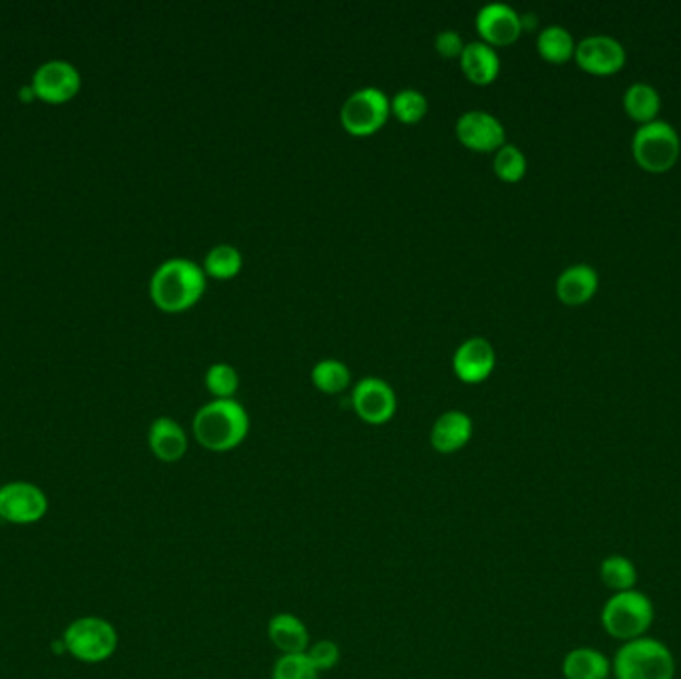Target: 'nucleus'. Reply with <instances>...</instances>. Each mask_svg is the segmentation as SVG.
<instances>
[{
    "label": "nucleus",
    "instance_id": "obj_1",
    "mask_svg": "<svg viewBox=\"0 0 681 679\" xmlns=\"http://www.w3.org/2000/svg\"><path fill=\"white\" fill-rule=\"evenodd\" d=\"M191 429L203 448L227 453L246 441L249 415L234 398H215L196 412Z\"/></svg>",
    "mask_w": 681,
    "mask_h": 679
},
{
    "label": "nucleus",
    "instance_id": "obj_2",
    "mask_svg": "<svg viewBox=\"0 0 681 679\" xmlns=\"http://www.w3.org/2000/svg\"><path fill=\"white\" fill-rule=\"evenodd\" d=\"M206 292V273L196 261L174 258L153 271L150 295L153 304L168 313H177L198 304Z\"/></svg>",
    "mask_w": 681,
    "mask_h": 679
},
{
    "label": "nucleus",
    "instance_id": "obj_3",
    "mask_svg": "<svg viewBox=\"0 0 681 679\" xmlns=\"http://www.w3.org/2000/svg\"><path fill=\"white\" fill-rule=\"evenodd\" d=\"M656 621V606L640 588L616 592L599 609V624L611 640L626 644L649 635Z\"/></svg>",
    "mask_w": 681,
    "mask_h": 679
},
{
    "label": "nucleus",
    "instance_id": "obj_4",
    "mask_svg": "<svg viewBox=\"0 0 681 679\" xmlns=\"http://www.w3.org/2000/svg\"><path fill=\"white\" fill-rule=\"evenodd\" d=\"M676 657L670 645L654 635L620 644L611 657V678L676 679Z\"/></svg>",
    "mask_w": 681,
    "mask_h": 679
},
{
    "label": "nucleus",
    "instance_id": "obj_5",
    "mask_svg": "<svg viewBox=\"0 0 681 679\" xmlns=\"http://www.w3.org/2000/svg\"><path fill=\"white\" fill-rule=\"evenodd\" d=\"M117 632L114 624L100 616H83L69 624L62 644L74 659L83 664H102L116 654Z\"/></svg>",
    "mask_w": 681,
    "mask_h": 679
},
{
    "label": "nucleus",
    "instance_id": "obj_6",
    "mask_svg": "<svg viewBox=\"0 0 681 679\" xmlns=\"http://www.w3.org/2000/svg\"><path fill=\"white\" fill-rule=\"evenodd\" d=\"M632 153L640 168L652 174H664L680 160L681 140L670 122L654 120L635 129Z\"/></svg>",
    "mask_w": 681,
    "mask_h": 679
},
{
    "label": "nucleus",
    "instance_id": "obj_7",
    "mask_svg": "<svg viewBox=\"0 0 681 679\" xmlns=\"http://www.w3.org/2000/svg\"><path fill=\"white\" fill-rule=\"evenodd\" d=\"M48 513L47 492L33 482L14 481L0 486V518L14 527H30Z\"/></svg>",
    "mask_w": 681,
    "mask_h": 679
},
{
    "label": "nucleus",
    "instance_id": "obj_8",
    "mask_svg": "<svg viewBox=\"0 0 681 679\" xmlns=\"http://www.w3.org/2000/svg\"><path fill=\"white\" fill-rule=\"evenodd\" d=\"M388 116V98L383 90L367 86L352 92L340 108V122L355 136L373 134Z\"/></svg>",
    "mask_w": 681,
    "mask_h": 679
},
{
    "label": "nucleus",
    "instance_id": "obj_9",
    "mask_svg": "<svg viewBox=\"0 0 681 679\" xmlns=\"http://www.w3.org/2000/svg\"><path fill=\"white\" fill-rule=\"evenodd\" d=\"M33 90L38 100L48 104L71 102L81 92L83 78L78 69L66 60H48L33 76Z\"/></svg>",
    "mask_w": 681,
    "mask_h": 679
},
{
    "label": "nucleus",
    "instance_id": "obj_10",
    "mask_svg": "<svg viewBox=\"0 0 681 679\" xmlns=\"http://www.w3.org/2000/svg\"><path fill=\"white\" fill-rule=\"evenodd\" d=\"M575 62L582 71L596 76H610L623 69L626 48L614 36L592 35L575 45Z\"/></svg>",
    "mask_w": 681,
    "mask_h": 679
},
{
    "label": "nucleus",
    "instance_id": "obj_11",
    "mask_svg": "<svg viewBox=\"0 0 681 679\" xmlns=\"http://www.w3.org/2000/svg\"><path fill=\"white\" fill-rule=\"evenodd\" d=\"M351 405L355 412L369 424L391 421L397 410V397L388 383L376 376H364L352 388Z\"/></svg>",
    "mask_w": 681,
    "mask_h": 679
},
{
    "label": "nucleus",
    "instance_id": "obj_12",
    "mask_svg": "<svg viewBox=\"0 0 681 679\" xmlns=\"http://www.w3.org/2000/svg\"><path fill=\"white\" fill-rule=\"evenodd\" d=\"M458 140L467 148L491 152L505 146L506 132L503 122L484 110H470L458 118Z\"/></svg>",
    "mask_w": 681,
    "mask_h": 679
},
{
    "label": "nucleus",
    "instance_id": "obj_13",
    "mask_svg": "<svg viewBox=\"0 0 681 679\" xmlns=\"http://www.w3.org/2000/svg\"><path fill=\"white\" fill-rule=\"evenodd\" d=\"M476 28L486 45H510L522 33V18L510 4L488 2L476 14Z\"/></svg>",
    "mask_w": 681,
    "mask_h": 679
},
{
    "label": "nucleus",
    "instance_id": "obj_14",
    "mask_svg": "<svg viewBox=\"0 0 681 679\" xmlns=\"http://www.w3.org/2000/svg\"><path fill=\"white\" fill-rule=\"evenodd\" d=\"M496 353L493 345L482 337L465 341L453 357V367L458 379L467 383H479L493 373Z\"/></svg>",
    "mask_w": 681,
    "mask_h": 679
},
{
    "label": "nucleus",
    "instance_id": "obj_15",
    "mask_svg": "<svg viewBox=\"0 0 681 679\" xmlns=\"http://www.w3.org/2000/svg\"><path fill=\"white\" fill-rule=\"evenodd\" d=\"M268 638L275 650L287 654H306L311 645V635L306 621L289 612H280L268 621Z\"/></svg>",
    "mask_w": 681,
    "mask_h": 679
},
{
    "label": "nucleus",
    "instance_id": "obj_16",
    "mask_svg": "<svg viewBox=\"0 0 681 679\" xmlns=\"http://www.w3.org/2000/svg\"><path fill=\"white\" fill-rule=\"evenodd\" d=\"M472 419L462 410H447L436 419L431 429V445L441 455H453L469 445Z\"/></svg>",
    "mask_w": 681,
    "mask_h": 679
},
{
    "label": "nucleus",
    "instance_id": "obj_17",
    "mask_svg": "<svg viewBox=\"0 0 681 679\" xmlns=\"http://www.w3.org/2000/svg\"><path fill=\"white\" fill-rule=\"evenodd\" d=\"M598 271L586 263H575L566 268L556 280L558 299L570 307L584 305L598 292Z\"/></svg>",
    "mask_w": 681,
    "mask_h": 679
},
{
    "label": "nucleus",
    "instance_id": "obj_18",
    "mask_svg": "<svg viewBox=\"0 0 681 679\" xmlns=\"http://www.w3.org/2000/svg\"><path fill=\"white\" fill-rule=\"evenodd\" d=\"M148 445L158 460L177 462L188 453V436L179 422L170 417H158L150 427Z\"/></svg>",
    "mask_w": 681,
    "mask_h": 679
},
{
    "label": "nucleus",
    "instance_id": "obj_19",
    "mask_svg": "<svg viewBox=\"0 0 681 679\" xmlns=\"http://www.w3.org/2000/svg\"><path fill=\"white\" fill-rule=\"evenodd\" d=\"M565 679H610L611 657L598 647L575 645L562 659Z\"/></svg>",
    "mask_w": 681,
    "mask_h": 679
},
{
    "label": "nucleus",
    "instance_id": "obj_20",
    "mask_svg": "<svg viewBox=\"0 0 681 679\" xmlns=\"http://www.w3.org/2000/svg\"><path fill=\"white\" fill-rule=\"evenodd\" d=\"M460 66L469 81L476 84L493 83L500 71V59L491 45L486 42H470L462 48Z\"/></svg>",
    "mask_w": 681,
    "mask_h": 679
},
{
    "label": "nucleus",
    "instance_id": "obj_21",
    "mask_svg": "<svg viewBox=\"0 0 681 679\" xmlns=\"http://www.w3.org/2000/svg\"><path fill=\"white\" fill-rule=\"evenodd\" d=\"M659 108H661V98L652 84L634 83L623 92V110L640 126L658 120Z\"/></svg>",
    "mask_w": 681,
    "mask_h": 679
},
{
    "label": "nucleus",
    "instance_id": "obj_22",
    "mask_svg": "<svg viewBox=\"0 0 681 679\" xmlns=\"http://www.w3.org/2000/svg\"><path fill=\"white\" fill-rule=\"evenodd\" d=\"M599 582L616 592H626L637 588V568L634 560L623 554H610L606 556L598 568Z\"/></svg>",
    "mask_w": 681,
    "mask_h": 679
},
{
    "label": "nucleus",
    "instance_id": "obj_23",
    "mask_svg": "<svg viewBox=\"0 0 681 679\" xmlns=\"http://www.w3.org/2000/svg\"><path fill=\"white\" fill-rule=\"evenodd\" d=\"M536 47L544 60L554 62V64H562L566 60L572 59L575 52V40L572 33L565 26H546L538 35Z\"/></svg>",
    "mask_w": 681,
    "mask_h": 679
},
{
    "label": "nucleus",
    "instance_id": "obj_24",
    "mask_svg": "<svg viewBox=\"0 0 681 679\" xmlns=\"http://www.w3.org/2000/svg\"><path fill=\"white\" fill-rule=\"evenodd\" d=\"M242 263H244V258H242L239 249L222 244V246L210 249V254L206 256V261H203V268L218 280H230L239 273Z\"/></svg>",
    "mask_w": 681,
    "mask_h": 679
},
{
    "label": "nucleus",
    "instance_id": "obj_25",
    "mask_svg": "<svg viewBox=\"0 0 681 679\" xmlns=\"http://www.w3.org/2000/svg\"><path fill=\"white\" fill-rule=\"evenodd\" d=\"M311 379H313V383H315L321 391H325V393H339V391H343V388L349 385L351 373H349V367L345 363H340L337 359H325V361H319V363L313 367Z\"/></svg>",
    "mask_w": 681,
    "mask_h": 679
},
{
    "label": "nucleus",
    "instance_id": "obj_26",
    "mask_svg": "<svg viewBox=\"0 0 681 679\" xmlns=\"http://www.w3.org/2000/svg\"><path fill=\"white\" fill-rule=\"evenodd\" d=\"M494 172L505 182H518L527 174V156L512 144H505L494 156Z\"/></svg>",
    "mask_w": 681,
    "mask_h": 679
},
{
    "label": "nucleus",
    "instance_id": "obj_27",
    "mask_svg": "<svg viewBox=\"0 0 681 679\" xmlns=\"http://www.w3.org/2000/svg\"><path fill=\"white\" fill-rule=\"evenodd\" d=\"M426 108H429V102H426L423 92H419L414 88L400 90L393 96V102H391V110L395 112V116L399 118L400 122H407V124L419 122L426 114Z\"/></svg>",
    "mask_w": 681,
    "mask_h": 679
},
{
    "label": "nucleus",
    "instance_id": "obj_28",
    "mask_svg": "<svg viewBox=\"0 0 681 679\" xmlns=\"http://www.w3.org/2000/svg\"><path fill=\"white\" fill-rule=\"evenodd\" d=\"M271 679H319V671L307 654H287L273 664Z\"/></svg>",
    "mask_w": 681,
    "mask_h": 679
},
{
    "label": "nucleus",
    "instance_id": "obj_29",
    "mask_svg": "<svg viewBox=\"0 0 681 679\" xmlns=\"http://www.w3.org/2000/svg\"><path fill=\"white\" fill-rule=\"evenodd\" d=\"M206 385L218 398H232L239 387V376L227 363H213L206 373Z\"/></svg>",
    "mask_w": 681,
    "mask_h": 679
},
{
    "label": "nucleus",
    "instance_id": "obj_30",
    "mask_svg": "<svg viewBox=\"0 0 681 679\" xmlns=\"http://www.w3.org/2000/svg\"><path fill=\"white\" fill-rule=\"evenodd\" d=\"M309 662L315 666L319 674L321 671H330V669L337 668L340 662V647L337 642L333 640H319V642H311L309 650L306 652Z\"/></svg>",
    "mask_w": 681,
    "mask_h": 679
},
{
    "label": "nucleus",
    "instance_id": "obj_31",
    "mask_svg": "<svg viewBox=\"0 0 681 679\" xmlns=\"http://www.w3.org/2000/svg\"><path fill=\"white\" fill-rule=\"evenodd\" d=\"M435 47L445 59H453L462 54L465 45H462V36L458 35L457 30H443L436 35Z\"/></svg>",
    "mask_w": 681,
    "mask_h": 679
},
{
    "label": "nucleus",
    "instance_id": "obj_32",
    "mask_svg": "<svg viewBox=\"0 0 681 679\" xmlns=\"http://www.w3.org/2000/svg\"><path fill=\"white\" fill-rule=\"evenodd\" d=\"M21 95H23V100H33V98H36L33 86H26Z\"/></svg>",
    "mask_w": 681,
    "mask_h": 679
},
{
    "label": "nucleus",
    "instance_id": "obj_33",
    "mask_svg": "<svg viewBox=\"0 0 681 679\" xmlns=\"http://www.w3.org/2000/svg\"><path fill=\"white\" fill-rule=\"evenodd\" d=\"M610 679H616V678H610Z\"/></svg>",
    "mask_w": 681,
    "mask_h": 679
}]
</instances>
